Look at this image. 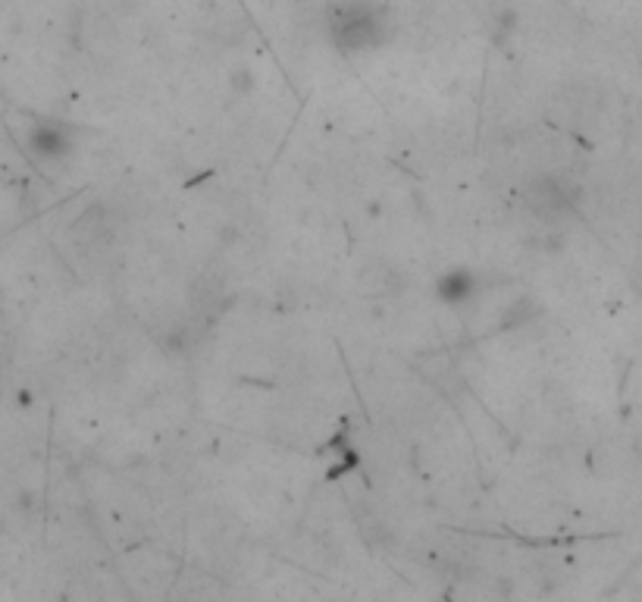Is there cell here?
<instances>
[{"label":"cell","mask_w":642,"mask_h":602,"mask_svg":"<svg viewBox=\"0 0 642 602\" xmlns=\"http://www.w3.org/2000/svg\"><path fill=\"white\" fill-rule=\"evenodd\" d=\"M379 35H383V19L373 7L348 4L332 19V38L342 51H370L379 44Z\"/></svg>","instance_id":"obj_1"},{"label":"cell","mask_w":642,"mask_h":602,"mask_svg":"<svg viewBox=\"0 0 642 602\" xmlns=\"http://www.w3.org/2000/svg\"><path fill=\"white\" fill-rule=\"evenodd\" d=\"M480 292V276L473 273L470 267H451L445 270L436 280V295L442 305L461 308L467 301H473V295Z\"/></svg>","instance_id":"obj_2"},{"label":"cell","mask_w":642,"mask_h":602,"mask_svg":"<svg viewBox=\"0 0 642 602\" xmlns=\"http://www.w3.org/2000/svg\"><path fill=\"white\" fill-rule=\"evenodd\" d=\"M69 132L60 126V123H41L32 129V151L38 157H47V160H54V157H63L69 154Z\"/></svg>","instance_id":"obj_3"}]
</instances>
